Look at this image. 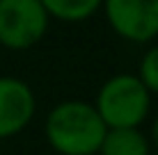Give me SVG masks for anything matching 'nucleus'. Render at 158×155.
Segmentation results:
<instances>
[{"instance_id":"nucleus-5","label":"nucleus","mask_w":158,"mask_h":155,"mask_svg":"<svg viewBox=\"0 0 158 155\" xmlns=\"http://www.w3.org/2000/svg\"><path fill=\"white\" fill-rule=\"evenodd\" d=\"M37 114L35 89L16 76H0V141L21 135Z\"/></svg>"},{"instance_id":"nucleus-2","label":"nucleus","mask_w":158,"mask_h":155,"mask_svg":"<svg viewBox=\"0 0 158 155\" xmlns=\"http://www.w3.org/2000/svg\"><path fill=\"white\" fill-rule=\"evenodd\" d=\"M106 128H142L151 114V94L135 73H115L92 103Z\"/></svg>"},{"instance_id":"nucleus-7","label":"nucleus","mask_w":158,"mask_h":155,"mask_svg":"<svg viewBox=\"0 0 158 155\" xmlns=\"http://www.w3.org/2000/svg\"><path fill=\"white\" fill-rule=\"evenodd\" d=\"M51 18L60 23H85L101 12L103 0H39Z\"/></svg>"},{"instance_id":"nucleus-6","label":"nucleus","mask_w":158,"mask_h":155,"mask_svg":"<svg viewBox=\"0 0 158 155\" xmlns=\"http://www.w3.org/2000/svg\"><path fill=\"white\" fill-rule=\"evenodd\" d=\"M96 155H151V144L142 128H108Z\"/></svg>"},{"instance_id":"nucleus-9","label":"nucleus","mask_w":158,"mask_h":155,"mask_svg":"<svg viewBox=\"0 0 158 155\" xmlns=\"http://www.w3.org/2000/svg\"><path fill=\"white\" fill-rule=\"evenodd\" d=\"M149 144H151V151L158 153V114L151 119V126H149Z\"/></svg>"},{"instance_id":"nucleus-8","label":"nucleus","mask_w":158,"mask_h":155,"mask_svg":"<svg viewBox=\"0 0 158 155\" xmlns=\"http://www.w3.org/2000/svg\"><path fill=\"white\" fill-rule=\"evenodd\" d=\"M135 76L142 80V84L149 89L151 96H158V41L149 44V48L144 50Z\"/></svg>"},{"instance_id":"nucleus-3","label":"nucleus","mask_w":158,"mask_h":155,"mask_svg":"<svg viewBox=\"0 0 158 155\" xmlns=\"http://www.w3.org/2000/svg\"><path fill=\"white\" fill-rule=\"evenodd\" d=\"M51 21L39 0H0V46L12 52L30 50L44 41Z\"/></svg>"},{"instance_id":"nucleus-4","label":"nucleus","mask_w":158,"mask_h":155,"mask_svg":"<svg viewBox=\"0 0 158 155\" xmlns=\"http://www.w3.org/2000/svg\"><path fill=\"white\" fill-rule=\"evenodd\" d=\"M106 23L119 39L147 46L158 39V0H103Z\"/></svg>"},{"instance_id":"nucleus-1","label":"nucleus","mask_w":158,"mask_h":155,"mask_svg":"<svg viewBox=\"0 0 158 155\" xmlns=\"http://www.w3.org/2000/svg\"><path fill=\"white\" fill-rule=\"evenodd\" d=\"M106 130L96 107L80 98L60 100L44 119V137L57 155H96Z\"/></svg>"}]
</instances>
